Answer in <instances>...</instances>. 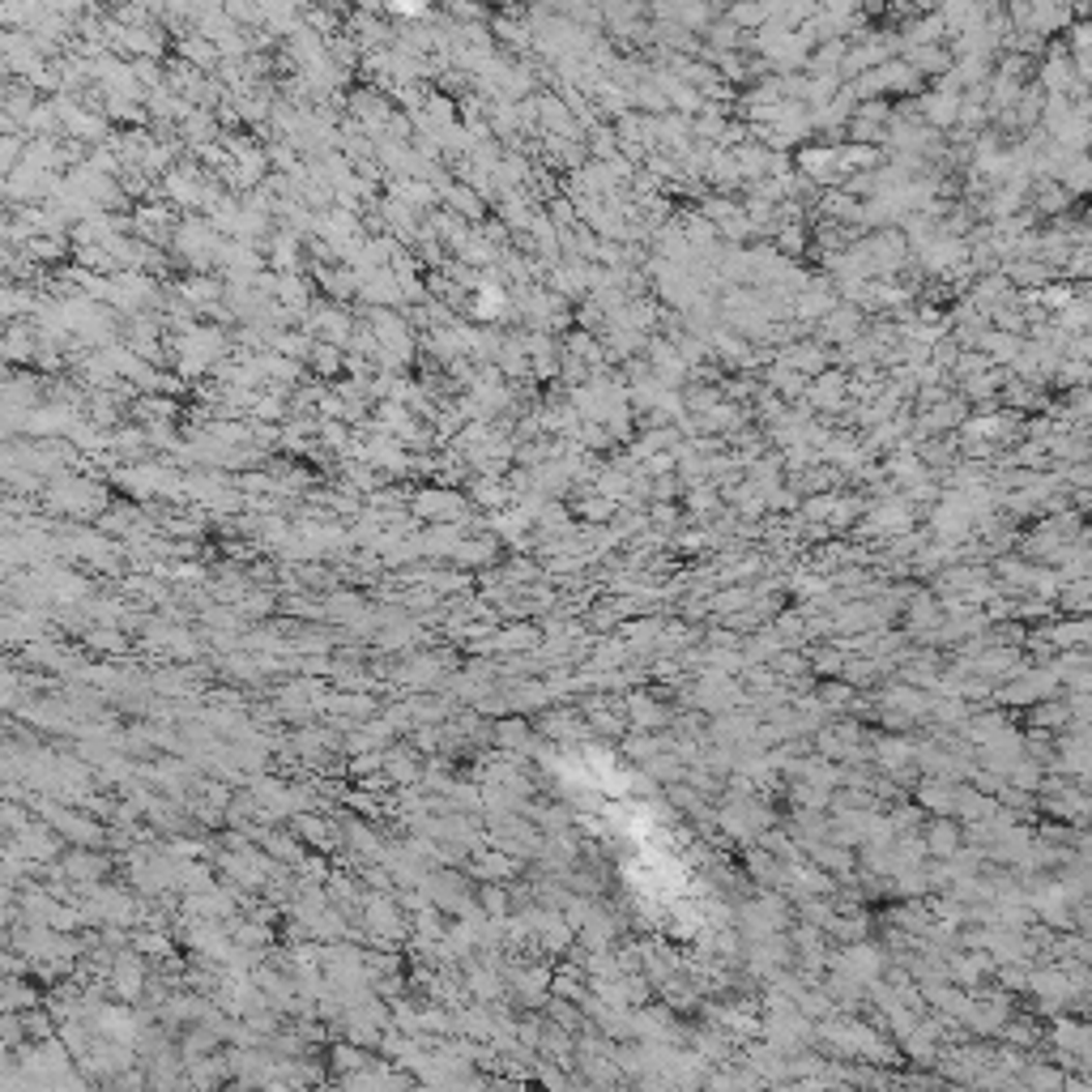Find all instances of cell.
I'll list each match as a JSON object with an SVG mask.
<instances>
[{
	"instance_id": "8992f818",
	"label": "cell",
	"mask_w": 1092,
	"mask_h": 1092,
	"mask_svg": "<svg viewBox=\"0 0 1092 1092\" xmlns=\"http://www.w3.org/2000/svg\"><path fill=\"white\" fill-rule=\"evenodd\" d=\"M397 9L402 13H418V0H397Z\"/></svg>"
},
{
	"instance_id": "5b68a950",
	"label": "cell",
	"mask_w": 1092,
	"mask_h": 1092,
	"mask_svg": "<svg viewBox=\"0 0 1092 1092\" xmlns=\"http://www.w3.org/2000/svg\"><path fill=\"white\" fill-rule=\"evenodd\" d=\"M482 901H486L491 913H504V909H508V892H504V888H486Z\"/></svg>"
},
{
	"instance_id": "6da1fadb",
	"label": "cell",
	"mask_w": 1092,
	"mask_h": 1092,
	"mask_svg": "<svg viewBox=\"0 0 1092 1092\" xmlns=\"http://www.w3.org/2000/svg\"><path fill=\"white\" fill-rule=\"evenodd\" d=\"M627 717H631V730H641V734L671 730V709H666L661 700H649L645 691H637L627 700Z\"/></svg>"
},
{
	"instance_id": "277c9868",
	"label": "cell",
	"mask_w": 1092,
	"mask_h": 1092,
	"mask_svg": "<svg viewBox=\"0 0 1092 1092\" xmlns=\"http://www.w3.org/2000/svg\"><path fill=\"white\" fill-rule=\"evenodd\" d=\"M1063 1071L1059 1067H1033V1071H1025V1084H1033V1088H1063Z\"/></svg>"
},
{
	"instance_id": "7a4b0ae2",
	"label": "cell",
	"mask_w": 1092,
	"mask_h": 1092,
	"mask_svg": "<svg viewBox=\"0 0 1092 1092\" xmlns=\"http://www.w3.org/2000/svg\"><path fill=\"white\" fill-rule=\"evenodd\" d=\"M922 840H926V854H931V858H952V854L961 850V828H956V820L935 816V820L922 828Z\"/></svg>"
},
{
	"instance_id": "3957f363",
	"label": "cell",
	"mask_w": 1092,
	"mask_h": 1092,
	"mask_svg": "<svg viewBox=\"0 0 1092 1092\" xmlns=\"http://www.w3.org/2000/svg\"><path fill=\"white\" fill-rule=\"evenodd\" d=\"M875 764H879V768H888V772L913 764V743H905V738H884V743L875 747Z\"/></svg>"
}]
</instances>
